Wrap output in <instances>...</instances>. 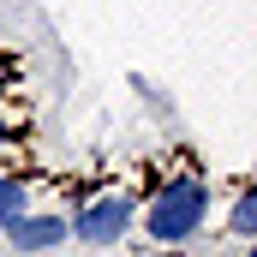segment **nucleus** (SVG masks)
Wrapping results in <instances>:
<instances>
[{
  "label": "nucleus",
  "instance_id": "nucleus-4",
  "mask_svg": "<svg viewBox=\"0 0 257 257\" xmlns=\"http://www.w3.org/2000/svg\"><path fill=\"white\" fill-rule=\"evenodd\" d=\"M24 209H30V186H24L18 174H0V233H6Z\"/></svg>",
  "mask_w": 257,
  "mask_h": 257
},
{
  "label": "nucleus",
  "instance_id": "nucleus-1",
  "mask_svg": "<svg viewBox=\"0 0 257 257\" xmlns=\"http://www.w3.org/2000/svg\"><path fill=\"white\" fill-rule=\"evenodd\" d=\"M138 221H144V233L156 245H192L203 233V221H209V186L197 174H174V180H162L150 192V203L138 209Z\"/></svg>",
  "mask_w": 257,
  "mask_h": 257
},
{
  "label": "nucleus",
  "instance_id": "nucleus-7",
  "mask_svg": "<svg viewBox=\"0 0 257 257\" xmlns=\"http://www.w3.org/2000/svg\"><path fill=\"white\" fill-rule=\"evenodd\" d=\"M6 84H12V72H0V96H6Z\"/></svg>",
  "mask_w": 257,
  "mask_h": 257
},
{
  "label": "nucleus",
  "instance_id": "nucleus-3",
  "mask_svg": "<svg viewBox=\"0 0 257 257\" xmlns=\"http://www.w3.org/2000/svg\"><path fill=\"white\" fill-rule=\"evenodd\" d=\"M66 239H72V221H66L60 209H24L6 227V245L18 257H42V251H54V245H66Z\"/></svg>",
  "mask_w": 257,
  "mask_h": 257
},
{
  "label": "nucleus",
  "instance_id": "nucleus-6",
  "mask_svg": "<svg viewBox=\"0 0 257 257\" xmlns=\"http://www.w3.org/2000/svg\"><path fill=\"white\" fill-rule=\"evenodd\" d=\"M6 144H12V126H6V120H0V156H6Z\"/></svg>",
  "mask_w": 257,
  "mask_h": 257
},
{
  "label": "nucleus",
  "instance_id": "nucleus-8",
  "mask_svg": "<svg viewBox=\"0 0 257 257\" xmlns=\"http://www.w3.org/2000/svg\"><path fill=\"white\" fill-rule=\"evenodd\" d=\"M245 257H257V239H251V251H245Z\"/></svg>",
  "mask_w": 257,
  "mask_h": 257
},
{
  "label": "nucleus",
  "instance_id": "nucleus-5",
  "mask_svg": "<svg viewBox=\"0 0 257 257\" xmlns=\"http://www.w3.org/2000/svg\"><path fill=\"white\" fill-rule=\"evenodd\" d=\"M227 233H239V239H257V180H251L239 197H233V209H227Z\"/></svg>",
  "mask_w": 257,
  "mask_h": 257
},
{
  "label": "nucleus",
  "instance_id": "nucleus-2",
  "mask_svg": "<svg viewBox=\"0 0 257 257\" xmlns=\"http://www.w3.org/2000/svg\"><path fill=\"white\" fill-rule=\"evenodd\" d=\"M66 221H72V239H84V245L108 251V245H120L132 227H138V203H132L126 192H96L84 209H72Z\"/></svg>",
  "mask_w": 257,
  "mask_h": 257
}]
</instances>
